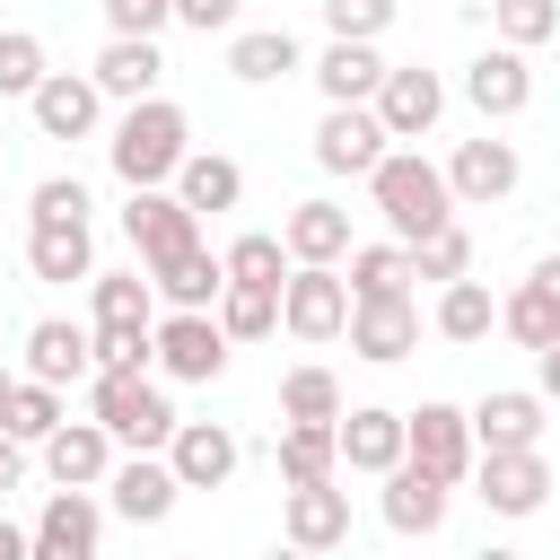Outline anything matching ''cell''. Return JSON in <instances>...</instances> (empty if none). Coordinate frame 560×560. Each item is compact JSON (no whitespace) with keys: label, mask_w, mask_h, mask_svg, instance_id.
Wrapping results in <instances>:
<instances>
[{"label":"cell","mask_w":560,"mask_h":560,"mask_svg":"<svg viewBox=\"0 0 560 560\" xmlns=\"http://www.w3.org/2000/svg\"><path fill=\"white\" fill-rule=\"evenodd\" d=\"M184 158H192V114H184L175 96H140V105H122V122H114V140H105V166H114L131 192L175 184Z\"/></svg>","instance_id":"obj_1"},{"label":"cell","mask_w":560,"mask_h":560,"mask_svg":"<svg viewBox=\"0 0 560 560\" xmlns=\"http://www.w3.org/2000/svg\"><path fill=\"white\" fill-rule=\"evenodd\" d=\"M368 192H376V219L394 228V245H420V236L455 228L446 166H438V158H420V149H385V158H376V175H368Z\"/></svg>","instance_id":"obj_2"},{"label":"cell","mask_w":560,"mask_h":560,"mask_svg":"<svg viewBox=\"0 0 560 560\" xmlns=\"http://www.w3.org/2000/svg\"><path fill=\"white\" fill-rule=\"evenodd\" d=\"M88 420L122 446V455H166V438H175V402H166V385L158 376H88Z\"/></svg>","instance_id":"obj_3"},{"label":"cell","mask_w":560,"mask_h":560,"mask_svg":"<svg viewBox=\"0 0 560 560\" xmlns=\"http://www.w3.org/2000/svg\"><path fill=\"white\" fill-rule=\"evenodd\" d=\"M402 464L411 472H429V481H472V464H481V446H472V420H464V402H420V411H402Z\"/></svg>","instance_id":"obj_4"},{"label":"cell","mask_w":560,"mask_h":560,"mask_svg":"<svg viewBox=\"0 0 560 560\" xmlns=\"http://www.w3.org/2000/svg\"><path fill=\"white\" fill-rule=\"evenodd\" d=\"M280 332L306 341V350L341 341V332H350V280L324 271V262H298V271L280 280Z\"/></svg>","instance_id":"obj_5"},{"label":"cell","mask_w":560,"mask_h":560,"mask_svg":"<svg viewBox=\"0 0 560 560\" xmlns=\"http://www.w3.org/2000/svg\"><path fill=\"white\" fill-rule=\"evenodd\" d=\"M149 368L166 385H219L228 376V332L210 315H158L149 324Z\"/></svg>","instance_id":"obj_6"},{"label":"cell","mask_w":560,"mask_h":560,"mask_svg":"<svg viewBox=\"0 0 560 560\" xmlns=\"http://www.w3.org/2000/svg\"><path fill=\"white\" fill-rule=\"evenodd\" d=\"M122 236H131L140 271H166V262H184V254L201 245V219L158 184V192H131V201H122Z\"/></svg>","instance_id":"obj_7"},{"label":"cell","mask_w":560,"mask_h":560,"mask_svg":"<svg viewBox=\"0 0 560 560\" xmlns=\"http://www.w3.org/2000/svg\"><path fill=\"white\" fill-rule=\"evenodd\" d=\"M105 551V508L96 490H52L26 525V560H96Z\"/></svg>","instance_id":"obj_8"},{"label":"cell","mask_w":560,"mask_h":560,"mask_svg":"<svg viewBox=\"0 0 560 560\" xmlns=\"http://www.w3.org/2000/svg\"><path fill=\"white\" fill-rule=\"evenodd\" d=\"M525 184V158H516V140H455V158H446V192H455V210H490V201H508Z\"/></svg>","instance_id":"obj_9"},{"label":"cell","mask_w":560,"mask_h":560,"mask_svg":"<svg viewBox=\"0 0 560 560\" xmlns=\"http://www.w3.org/2000/svg\"><path fill=\"white\" fill-rule=\"evenodd\" d=\"M236 464H245V438H236L228 420H175V438H166V472H175L184 490H228Z\"/></svg>","instance_id":"obj_10"},{"label":"cell","mask_w":560,"mask_h":560,"mask_svg":"<svg viewBox=\"0 0 560 560\" xmlns=\"http://www.w3.org/2000/svg\"><path fill=\"white\" fill-rule=\"evenodd\" d=\"M368 114L385 122V140H429V131H438V114H446V79H438V70H420V61H394Z\"/></svg>","instance_id":"obj_11"},{"label":"cell","mask_w":560,"mask_h":560,"mask_svg":"<svg viewBox=\"0 0 560 560\" xmlns=\"http://www.w3.org/2000/svg\"><path fill=\"white\" fill-rule=\"evenodd\" d=\"M542 411H551V402H542L534 385H490L464 420H472V446H481V455H516V446H542Z\"/></svg>","instance_id":"obj_12"},{"label":"cell","mask_w":560,"mask_h":560,"mask_svg":"<svg viewBox=\"0 0 560 560\" xmlns=\"http://www.w3.org/2000/svg\"><path fill=\"white\" fill-rule=\"evenodd\" d=\"M472 499H481L490 516H534V508L551 499V464H542V446L481 455V464H472Z\"/></svg>","instance_id":"obj_13"},{"label":"cell","mask_w":560,"mask_h":560,"mask_svg":"<svg viewBox=\"0 0 560 560\" xmlns=\"http://www.w3.org/2000/svg\"><path fill=\"white\" fill-rule=\"evenodd\" d=\"M175 499H184V481L166 472V455H114V472H105V508H114L122 525H166Z\"/></svg>","instance_id":"obj_14"},{"label":"cell","mask_w":560,"mask_h":560,"mask_svg":"<svg viewBox=\"0 0 560 560\" xmlns=\"http://www.w3.org/2000/svg\"><path fill=\"white\" fill-rule=\"evenodd\" d=\"M280 542L289 551H341L350 542V490L341 481H315V490H280Z\"/></svg>","instance_id":"obj_15"},{"label":"cell","mask_w":560,"mask_h":560,"mask_svg":"<svg viewBox=\"0 0 560 560\" xmlns=\"http://www.w3.org/2000/svg\"><path fill=\"white\" fill-rule=\"evenodd\" d=\"M464 105H472L481 122H516V114L534 105V70H525V52H508V44L472 52V61H464Z\"/></svg>","instance_id":"obj_16"},{"label":"cell","mask_w":560,"mask_h":560,"mask_svg":"<svg viewBox=\"0 0 560 560\" xmlns=\"http://www.w3.org/2000/svg\"><path fill=\"white\" fill-rule=\"evenodd\" d=\"M385 149L394 140H385V122L368 105H324V122H315V166L324 175H376Z\"/></svg>","instance_id":"obj_17"},{"label":"cell","mask_w":560,"mask_h":560,"mask_svg":"<svg viewBox=\"0 0 560 560\" xmlns=\"http://www.w3.org/2000/svg\"><path fill=\"white\" fill-rule=\"evenodd\" d=\"M88 79H96V96L140 105V96H158L166 52H158V35H105V44H96V61H88Z\"/></svg>","instance_id":"obj_18"},{"label":"cell","mask_w":560,"mask_h":560,"mask_svg":"<svg viewBox=\"0 0 560 560\" xmlns=\"http://www.w3.org/2000/svg\"><path fill=\"white\" fill-rule=\"evenodd\" d=\"M350 350L368 368H394L420 350V306L411 298H350Z\"/></svg>","instance_id":"obj_19"},{"label":"cell","mask_w":560,"mask_h":560,"mask_svg":"<svg viewBox=\"0 0 560 560\" xmlns=\"http://www.w3.org/2000/svg\"><path fill=\"white\" fill-rule=\"evenodd\" d=\"M26 376L35 385H88L96 376V341H88V324H70V315H44V324H26Z\"/></svg>","instance_id":"obj_20"},{"label":"cell","mask_w":560,"mask_h":560,"mask_svg":"<svg viewBox=\"0 0 560 560\" xmlns=\"http://www.w3.org/2000/svg\"><path fill=\"white\" fill-rule=\"evenodd\" d=\"M332 446H341L350 472L385 481V472L402 464V411H385V402H350V411L332 420Z\"/></svg>","instance_id":"obj_21"},{"label":"cell","mask_w":560,"mask_h":560,"mask_svg":"<svg viewBox=\"0 0 560 560\" xmlns=\"http://www.w3.org/2000/svg\"><path fill=\"white\" fill-rule=\"evenodd\" d=\"M26 114H35V131H44V140H88V131L105 122V96H96V79H88V70H52V79L26 96Z\"/></svg>","instance_id":"obj_22"},{"label":"cell","mask_w":560,"mask_h":560,"mask_svg":"<svg viewBox=\"0 0 560 560\" xmlns=\"http://www.w3.org/2000/svg\"><path fill=\"white\" fill-rule=\"evenodd\" d=\"M280 254H289V271H298V262L341 271V262H350V210H341V201H324V192H315V201H298V210L280 219Z\"/></svg>","instance_id":"obj_23"},{"label":"cell","mask_w":560,"mask_h":560,"mask_svg":"<svg viewBox=\"0 0 560 560\" xmlns=\"http://www.w3.org/2000/svg\"><path fill=\"white\" fill-rule=\"evenodd\" d=\"M114 455H122V446H114L96 420H61V429L44 438V472H52V490H105Z\"/></svg>","instance_id":"obj_24"},{"label":"cell","mask_w":560,"mask_h":560,"mask_svg":"<svg viewBox=\"0 0 560 560\" xmlns=\"http://www.w3.org/2000/svg\"><path fill=\"white\" fill-rule=\"evenodd\" d=\"M385 70H394V61H385L376 44H324L306 79L324 88V105H376V88H385Z\"/></svg>","instance_id":"obj_25"},{"label":"cell","mask_w":560,"mask_h":560,"mask_svg":"<svg viewBox=\"0 0 560 560\" xmlns=\"http://www.w3.org/2000/svg\"><path fill=\"white\" fill-rule=\"evenodd\" d=\"M446 508H455V490H446V481H429V472H411V464H394V472H385V490H376V516H385L394 534H438V525H446Z\"/></svg>","instance_id":"obj_26"},{"label":"cell","mask_w":560,"mask_h":560,"mask_svg":"<svg viewBox=\"0 0 560 560\" xmlns=\"http://www.w3.org/2000/svg\"><path fill=\"white\" fill-rule=\"evenodd\" d=\"M289 70H306V52H298L289 26H236V35H228V79L271 88V79H289Z\"/></svg>","instance_id":"obj_27"},{"label":"cell","mask_w":560,"mask_h":560,"mask_svg":"<svg viewBox=\"0 0 560 560\" xmlns=\"http://www.w3.org/2000/svg\"><path fill=\"white\" fill-rule=\"evenodd\" d=\"M192 219H210V210H236L245 201V166L236 158H219V149H192L184 166H175V184H166Z\"/></svg>","instance_id":"obj_28"},{"label":"cell","mask_w":560,"mask_h":560,"mask_svg":"<svg viewBox=\"0 0 560 560\" xmlns=\"http://www.w3.org/2000/svg\"><path fill=\"white\" fill-rule=\"evenodd\" d=\"M26 271H35L44 289L96 280V236H88V228H26Z\"/></svg>","instance_id":"obj_29"},{"label":"cell","mask_w":560,"mask_h":560,"mask_svg":"<svg viewBox=\"0 0 560 560\" xmlns=\"http://www.w3.org/2000/svg\"><path fill=\"white\" fill-rule=\"evenodd\" d=\"M149 289L166 298V315H210V306H219V289H228V271H219V254H210V245H192L184 262L149 271Z\"/></svg>","instance_id":"obj_30"},{"label":"cell","mask_w":560,"mask_h":560,"mask_svg":"<svg viewBox=\"0 0 560 560\" xmlns=\"http://www.w3.org/2000/svg\"><path fill=\"white\" fill-rule=\"evenodd\" d=\"M429 324H438V341L472 350V341H490V332H499V298L464 271V280H446V289H438V315H429Z\"/></svg>","instance_id":"obj_31"},{"label":"cell","mask_w":560,"mask_h":560,"mask_svg":"<svg viewBox=\"0 0 560 560\" xmlns=\"http://www.w3.org/2000/svg\"><path fill=\"white\" fill-rule=\"evenodd\" d=\"M350 402H341V376L332 368H315V359H298L289 376H280V420L289 429H332Z\"/></svg>","instance_id":"obj_32"},{"label":"cell","mask_w":560,"mask_h":560,"mask_svg":"<svg viewBox=\"0 0 560 560\" xmlns=\"http://www.w3.org/2000/svg\"><path fill=\"white\" fill-rule=\"evenodd\" d=\"M341 280H350V298H411V245H350V262H341Z\"/></svg>","instance_id":"obj_33"},{"label":"cell","mask_w":560,"mask_h":560,"mask_svg":"<svg viewBox=\"0 0 560 560\" xmlns=\"http://www.w3.org/2000/svg\"><path fill=\"white\" fill-rule=\"evenodd\" d=\"M88 324H158L149 271H96L88 280Z\"/></svg>","instance_id":"obj_34"},{"label":"cell","mask_w":560,"mask_h":560,"mask_svg":"<svg viewBox=\"0 0 560 560\" xmlns=\"http://www.w3.org/2000/svg\"><path fill=\"white\" fill-rule=\"evenodd\" d=\"M210 324L228 332V350H236V341H271V332H280V289H236V280H228L219 306H210Z\"/></svg>","instance_id":"obj_35"},{"label":"cell","mask_w":560,"mask_h":560,"mask_svg":"<svg viewBox=\"0 0 560 560\" xmlns=\"http://www.w3.org/2000/svg\"><path fill=\"white\" fill-rule=\"evenodd\" d=\"M61 420H70V411H61V394H52V385H35V376H18V385H9V402H0V429H9L18 446H44Z\"/></svg>","instance_id":"obj_36"},{"label":"cell","mask_w":560,"mask_h":560,"mask_svg":"<svg viewBox=\"0 0 560 560\" xmlns=\"http://www.w3.org/2000/svg\"><path fill=\"white\" fill-rule=\"evenodd\" d=\"M499 332H508L516 350H551V341H560V306H551L534 280H516V289L499 298Z\"/></svg>","instance_id":"obj_37"},{"label":"cell","mask_w":560,"mask_h":560,"mask_svg":"<svg viewBox=\"0 0 560 560\" xmlns=\"http://www.w3.org/2000/svg\"><path fill=\"white\" fill-rule=\"evenodd\" d=\"M219 271H228L236 289H280V280H289V254H280V236H271V228H245V236L219 254Z\"/></svg>","instance_id":"obj_38"},{"label":"cell","mask_w":560,"mask_h":560,"mask_svg":"<svg viewBox=\"0 0 560 560\" xmlns=\"http://www.w3.org/2000/svg\"><path fill=\"white\" fill-rule=\"evenodd\" d=\"M332 472H341L332 429H280V481H289V490H315V481H332Z\"/></svg>","instance_id":"obj_39"},{"label":"cell","mask_w":560,"mask_h":560,"mask_svg":"<svg viewBox=\"0 0 560 560\" xmlns=\"http://www.w3.org/2000/svg\"><path fill=\"white\" fill-rule=\"evenodd\" d=\"M490 35L508 52H534V44L560 35V0H490Z\"/></svg>","instance_id":"obj_40"},{"label":"cell","mask_w":560,"mask_h":560,"mask_svg":"<svg viewBox=\"0 0 560 560\" xmlns=\"http://www.w3.org/2000/svg\"><path fill=\"white\" fill-rule=\"evenodd\" d=\"M52 79V52L35 26H0V96H35Z\"/></svg>","instance_id":"obj_41"},{"label":"cell","mask_w":560,"mask_h":560,"mask_svg":"<svg viewBox=\"0 0 560 560\" xmlns=\"http://www.w3.org/2000/svg\"><path fill=\"white\" fill-rule=\"evenodd\" d=\"M88 210H96V201H88L79 175H44V184L26 192V219H35V228H88Z\"/></svg>","instance_id":"obj_42"},{"label":"cell","mask_w":560,"mask_h":560,"mask_svg":"<svg viewBox=\"0 0 560 560\" xmlns=\"http://www.w3.org/2000/svg\"><path fill=\"white\" fill-rule=\"evenodd\" d=\"M464 271H472V236H464V219L411 245V280H438V289H446V280H464Z\"/></svg>","instance_id":"obj_43"},{"label":"cell","mask_w":560,"mask_h":560,"mask_svg":"<svg viewBox=\"0 0 560 560\" xmlns=\"http://www.w3.org/2000/svg\"><path fill=\"white\" fill-rule=\"evenodd\" d=\"M96 376H149V324H88Z\"/></svg>","instance_id":"obj_44"},{"label":"cell","mask_w":560,"mask_h":560,"mask_svg":"<svg viewBox=\"0 0 560 560\" xmlns=\"http://www.w3.org/2000/svg\"><path fill=\"white\" fill-rule=\"evenodd\" d=\"M324 26H332V44H376L394 26V0H324Z\"/></svg>","instance_id":"obj_45"},{"label":"cell","mask_w":560,"mask_h":560,"mask_svg":"<svg viewBox=\"0 0 560 560\" xmlns=\"http://www.w3.org/2000/svg\"><path fill=\"white\" fill-rule=\"evenodd\" d=\"M175 9V26H192V35H236V18H245V0H166Z\"/></svg>","instance_id":"obj_46"},{"label":"cell","mask_w":560,"mask_h":560,"mask_svg":"<svg viewBox=\"0 0 560 560\" xmlns=\"http://www.w3.org/2000/svg\"><path fill=\"white\" fill-rule=\"evenodd\" d=\"M166 18H175L166 0H105V26H114V35H158Z\"/></svg>","instance_id":"obj_47"},{"label":"cell","mask_w":560,"mask_h":560,"mask_svg":"<svg viewBox=\"0 0 560 560\" xmlns=\"http://www.w3.org/2000/svg\"><path fill=\"white\" fill-rule=\"evenodd\" d=\"M534 394H542V402H560V341H551V350H534Z\"/></svg>","instance_id":"obj_48"},{"label":"cell","mask_w":560,"mask_h":560,"mask_svg":"<svg viewBox=\"0 0 560 560\" xmlns=\"http://www.w3.org/2000/svg\"><path fill=\"white\" fill-rule=\"evenodd\" d=\"M18 481H26V446H18V438H9V429H0V499H9V490H18Z\"/></svg>","instance_id":"obj_49"},{"label":"cell","mask_w":560,"mask_h":560,"mask_svg":"<svg viewBox=\"0 0 560 560\" xmlns=\"http://www.w3.org/2000/svg\"><path fill=\"white\" fill-rule=\"evenodd\" d=\"M525 280H534V289L560 306V254H534V271H525Z\"/></svg>","instance_id":"obj_50"},{"label":"cell","mask_w":560,"mask_h":560,"mask_svg":"<svg viewBox=\"0 0 560 560\" xmlns=\"http://www.w3.org/2000/svg\"><path fill=\"white\" fill-rule=\"evenodd\" d=\"M0 560H26V525H9V516H0Z\"/></svg>","instance_id":"obj_51"},{"label":"cell","mask_w":560,"mask_h":560,"mask_svg":"<svg viewBox=\"0 0 560 560\" xmlns=\"http://www.w3.org/2000/svg\"><path fill=\"white\" fill-rule=\"evenodd\" d=\"M464 560H525V551H508V542H481V551H464Z\"/></svg>","instance_id":"obj_52"},{"label":"cell","mask_w":560,"mask_h":560,"mask_svg":"<svg viewBox=\"0 0 560 560\" xmlns=\"http://www.w3.org/2000/svg\"><path fill=\"white\" fill-rule=\"evenodd\" d=\"M262 560H315V551H289V542H271V551H262Z\"/></svg>","instance_id":"obj_53"},{"label":"cell","mask_w":560,"mask_h":560,"mask_svg":"<svg viewBox=\"0 0 560 560\" xmlns=\"http://www.w3.org/2000/svg\"><path fill=\"white\" fill-rule=\"evenodd\" d=\"M9 385H18V376H9V368H0V402H9Z\"/></svg>","instance_id":"obj_54"},{"label":"cell","mask_w":560,"mask_h":560,"mask_svg":"<svg viewBox=\"0 0 560 560\" xmlns=\"http://www.w3.org/2000/svg\"><path fill=\"white\" fill-rule=\"evenodd\" d=\"M175 560H201V551H175Z\"/></svg>","instance_id":"obj_55"}]
</instances>
